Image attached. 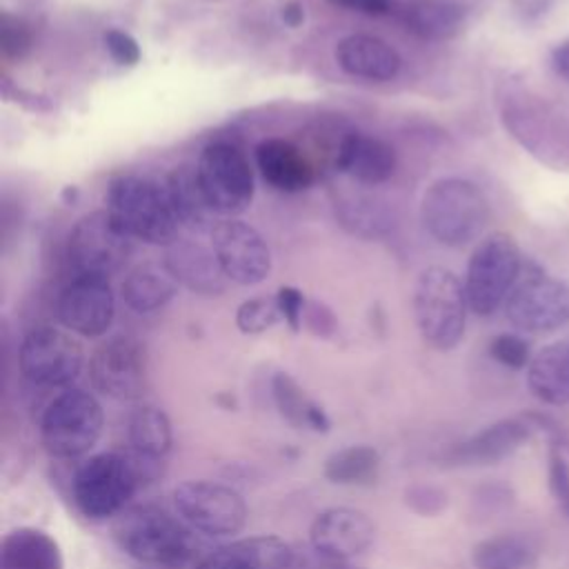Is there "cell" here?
I'll list each match as a JSON object with an SVG mask.
<instances>
[{
  "label": "cell",
  "mask_w": 569,
  "mask_h": 569,
  "mask_svg": "<svg viewBox=\"0 0 569 569\" xmlns=\"http://www.w3.org/2000/svg\"><path fill=\"white\" fill-rule=\"evenodd\" d=\"M111 533L124 556L151 569H193L202 558L184 522L156 505L127 507L113 518Z\"/></svg>",
  "instance_id": "cell-1"
},
{
  "label": "cell",
  "mask_w": 569,
  "mask_h": 569,
  "mask_svg": "<svg viewBox=\"0 0 569 569\" xmlns=\"http://www.w3.org/2000/svg\"><path fill=\"white\" fill-rule=\"evenodd\" d=\"M502 127L538 162L569 171V120L545 98L509 80L498 91Z\"/></svg>",
  "instance_id": "cell-2"
},
{
  "label": "cell",
  "mask_w": 569,
  "mask_h": 569,
  "mask_svg": "<svg viewBox=\"0 0 569 569\" xmlns=\"http://www.w3.org/2000/svg\"><path fill=\"white\" fill-rule=\"evenodd\" d=\"M420 220L440 244L465 247L485 231L489 202L480 187L467 178H438L422 193Z\"/></svg>",
  "instance_id": "cell-3"
},
{
  "label": "cell",
  "mask_w": 569,
  "mask_h": 569,
  "mask_svg": "<svg viewBox=\"0 0 569 569\" xmlns=\"http://www.w3.org/2000/svg\"><path fill=\"white\" fill-rule=\"evenodd\" d=\"M104 209L133 240L164 247L176 242L180 224L176 222L164 187L149 178L133 173L111 178L104 191Z\"/></svg>",
  "instance_id": "cell-4"
},
{
  "label": "cell",
  "mask_w": 569,
  "mask_h": 569,
  "mask_svg": "<svg viewBox=\"0 0 569 569\" xmlns=\"http://www.w3.org/2000/svg\"><path fill=\"white\" fill-rule=\"evenodd\" d=\"M467 293L460 278L440 264L420 271L413 287V316L427 345L438 351L453 349L467 327Z\"/></svg>",
  "instance_id": "cell-5"
},
{
  "label": "cell",
  "mask_w": 569,
  "mask_h": 569,
  "mask_svg": "<svg viewBox=\"0 0 569 569\" xmlns=\"http://www.w3.org/2000/svg\"><path fill=\"white\" fill-rule=\"evenodd\" d=\"M142 485L129 451H104L84 460L71 480L78 511L89 520L116 518Z\"/></svg>",
  "instance_id": "cell-6"
},
{
  "label": "cell",
  "mask_w": 569,
  "mask_h": 569,
  "mask_svg": "<svg viewBox=\"0 0 569 569\" xmlns=\"http://www.w3.org/2000/svg\"><path fill=\"white\" fill-rule=\"evenodd\" d=\"M102 427L104 413L100 402L82 389H67L44 409L40 440L51 458L73 460L93 449Z\"/></svg>",
  "instance_id": "cell-7"
},
{
  "label": "cell",
  "mask_w": 569,
  "mask_h": 569,
  "mask_svg": "<svg viewBox=\"0 0 569 569\" xmlns=\"http://www.w3.org/2000/svg\"><path fill=\"white\" fill-rule=\"evenodd\" d=\"M520 269L522 258L511 233L493 231L485 236L467 262L465 293L469 311L491 316L498 307H505Z\"/></svg>",
  "instance_id": "cell-8"
},
{
  "label": "cell",
  "mask_w": 569,
  "mask_h": 569,
  "mask_svg": "<svg viewBox=\"0 0 569 569\" xmlns=\"http://www.w3.org/2000/svg\"><path fill=\"white\" fill-rule=\"evenodd\" d=\"M507 320L525 333H551L569 322V284L525 260L505 300Z\"/></svg>",
  "instance_id": "cell-9"
},
{
  "label": "cell",
  "mask_w": 569,
  "mask_h": 569,
  "mask_svg": "<svg viewBox=\"0 0 569 569\" xmlns=\"http://www.w3.org/2000/svg\"><path fill=\"white\" fill-rule=\"evenodd\" d=\"M131 253L133 238L116 224L107 209L82 216L67 240V258L76 276L109 280L124 269Z\"/></svg>",
  "instance_id": "cell-10"
},
{
  "label": "cell",
  "mask_w": 569,
  "mask_h": 569,
  "mask_svg": "<svg viewBox=\"0 0 569 569\" xmlns=\"http://www.w3.org/2000/svg\"><path fill=\"white\" fill-rule=\"evenodd\" d=\"M198 180L213 213L236 218L251 207L253 171L244 151L231 142H211L202 149Z\"/></svg>",
  "instance_id": "cell-11"
},
{
  "label": "cell",
  "mask_w": 569,
  "mask_h": 569,
  "mask_svg": "<svg viewBox=\"0 0 569 569\" xmlns=\"http://www.w3.org/2000/svg\"><path fill=\"white\" fill-rule=\"evenodd\" d=\"M173 507L189 529L204 536H233L247 522L244 498L211 480L180 482L173 489Z\"/></svg>",
  "instance_id": "cell-12"
},
{
  "label": "cell",
  "mask_w": 569,
  "mask_h": 569,
  "mask_svg": "<svg viewBox=\"0 0 569 569\" xmlns=\"http://www.w3.org/2000/svg\"><path fill=\"white\" fill-rule=\"evenodd\" d=\"M82 365L84 351L80 342L71 333L49 325L31 329L18 351L20 373L40 387L71 385L82 371Z\"/></svg>",
  "instance_id": "cell-13"
},
{
  "label": "cell",
  "mask_w": 569,
  "mask_h": 569,
  "mask_svg": "<svg viewBox=\"0 0 569 569\" xmlns=\"http://www.w3.org/2000/svg\"><path fill=\"white\" fill-rule=\"evenodd\" d=\"M211 249L229 282L253 287L271 273V251L262 233L238 218H224L211 229Z\"/></svg>",
  "instance_id": "cell-14"
},
{
  "label": "cell",
  "mask_w": 569,
  "mask_h": 569,
  "mask_svg": "<svg viewBox=\"0 0 569 569\" xmlns=\"http://www.w3.org/2000/svg\"><path fill=\"white\" fill-rule=\"evenodd\" d=\"M89 378L96 391L113 400H133L147 385V351L131 336L104 340L89 360Z\"/></svg>",
  "instance_id": "cell-15"
},
{
  "label": "cell",
  "mask_w": 569,
  "mask_h": 569,
  "mask_svg": "<svg viewBox=\"0 0 569 569\" xmlns=\"http://www.w3.org/2000/svg\"><path fill=\"white\" fill-rule=\"evenodd\" d=\"M56 316L64 329L84 338L107 333L116 316V298L109 280L76 276L58 296Z\"/></svg>",
  "instance_id": "cell-16"
},
{
  "label": "cell",
  "mask_w": 569,
  "mask_h": 569,
  "mask_svg": "<svg viewBox=\"0 0 569 569\" xmlns=\"http://www.w3.org/2000/svg\"><path fill=\"white\" fill-rule=\"evenodd\" d=\"M376 527L369 516L351 507H331L316 516L309 529V545L313 551L333 558L349 560L371 547Z\"/></svg>",
  "instance_id": "cell-17"
},
{
  "label": "cell",
  "mask_w": 569,
  "mask_h": 569,
  "mask_svg": "<svg viewBox=\"0 0 569 569\" xmlns=\"http://www.w3.org/2000/svg\"><path fill=\"white\" fill-rule=\"evenodd\" d=\"M533 431L525 422L522 416L498 420L473 436L456 442L447 451L449 465L458 467H487L502 462L505 458L513 456L531 436Z\"/></svg>",
  "instance_id": "cell-18"
},
{
  "label": "cell",
  "mask_w": 569,
  "mask_h": 569,
  "mask_svg": "<svg viewBox=\"0 0 569 569\" xmlns=\"http://www.w3.org/2000/svg\"><path fill=\"white\" fill-rule=\"evenodd\" d=\"M333 164L340 173L360 184H382L396 171V151L376 136L349 131L336 147Z\"/></svg>",
  "instance_id": "cell-19"
},
{
  "label": "cell",
  "mask_w": 569,
  "mask_h": 569,
  "mask_svg": "<svg viewBox=\"0 0 569 569\" xmlns=\"http://www.w3.org/2000/svg\"><path fill=\"white\" fill-rule=\"evenodd\" d=\"M296 549L278 536H249L200 558L193 569H287Z\"/></svg>",
  "instance_id": "cell-20"
},
{
  "label": "cell",
  "mask_w": 569,
  "mask_h": 569,
  "mask_svg": "<svg viewBox=\"0 0 569 569\" xmlns=\"http://www.w3.org/2000/svg\"><path fill=\"white\" fill-rule=\"evenodd\" d=\"M162 264L178 284L198 296H220L229 282L213 249H207L196 240L171 242L164 251Z\"/></svg>",
  "instance_id": "cell-21"
},
{
  "label": "cell",
  "mask_w": 569,
  "mask_h": 569,
  "mask_svg": "<svg viewBox=\"0 0 569 569\" xmlns=\"http://www.w3.org/2000/svg\"><path fill=\"white\" fill-rule=\"evenodd\" d=\"M333 58L338 67L353 78L387 82L402 69L400 53L378 36L351 33L338 40Z\"/></svg>",
  "instance_id": "cell-22"
},
{
  "label": "cell",
  "mask_w": 569,
  "mask_h": 569,
  "mask_svg": "<svg viewBox=\"0 0 569 569\" xmlns=\"http://www.w3.org/2000/svg\"><path fill=\"white\" fill-rule=\"evenodd\" d=\"M256 164L264 182L284 193H298L313 184L316 171L300 147L284 138H267L256 147Z\"/></svg>",
  "instance_id": "cell-23"
},
{
  "label": "cell",
  "mask_w": 569,
  "mask_h": 569,
  "mask_svg": "<svg viewBox=\"0 0 569 569\" xmlns=\"http://www.w3.org/2000/svg\"><path fill=\"white\" fill-rule=\"evenodd\" d=\"M164 193L176 216V222L180 227L196 233H202V231L211 233V229L216 227L213 209L202 191L196 167L180 164L171 169L164 180Z\"/></svg>",
  "instance_id": "cell-24"
},
{
  "label": "cell",
  "mask_w": 569,
  "mask_h": 569,
  "mask_svg": "<svg viewBox=\"0 0 569 569\" xmlns=\"http://www.w3.org/2000/svg\"><path fill=\"white\" fill-rule=\"evenodd\" d=\"M0 569H64V558L47 531L18 527L2 538Z\"/></svg>",
  "instance_id": "cell-25"
},
{
  "label": "cell",
  "mask_w": 569,
  "mask_h": 569,
  "mask_svg": "<svg viewBox=\"0 0 569 569\" xmlns=\"http://www.w3.org/2000/svg\"><path fill=\"white\" fill-rule=\"evenodd\" d=\"M402 22L420 40L445 42L465 29L467 11L456 0H411L402 9Z\"/></svg>",
  "instance_id": "cell-26"
},
{
  "label": "cell",
  "mask_w": 569,
  "mask_h": 569,
  "mask_svg": "<svg viewBox=\"0 0 569 569\" xmlns=\"http://www.w3.org/2000/svg\"><path fill=\"white\" fill-rule=\"evenodd\" d=\"M529 391L545 405L569 402V342H551L531 356L527 367Z\"/></svg>",
  "instance_id": "cell-27"
},
{
  "label": "cell",
  "mask_w": 569,
  "mask_h": 569,
  "mask_svg": "<svg viewBox=\"0 0 569 569\" xmlns=\"http://www.w3.org/2000/svg\"><path fill=\"white\" fill-rule=\"evenodd\" d=\"M178 282L164 264L142 262L122 280V300L136 313H151L171 302Z\"/></svg>",
  "instance_id": "cell-28"
},
{
  "label": "cell",
  "mask_w": 569,
  "mask_h": 569,
  "mask_svg": "<svg viewBox=\"0 0 569 569\" xmlns=\"http://www.w3.org/2000/svg\"><path fill=\"white\" fill-rule=\"evenodd\" d=\"M476 569H538L540 545L527 533H500L473 545Z\"/></svg>",
  "instance_id": "cell-29"
},
{
  "label": "cell",
  "mask_w": 569,
  "mask_h": 569,
  "mask_svg": "<svg viewBox=\"0 0 569 569\" xmlns=\"http://www.w3.org/2000/svg\"><path fill=\"white\" fill-rule=\"evenodd\" d=\"M271 396L280 416L296 429H311L318 433L329 431L331 420L327 411L313 402L287 371H278L271 378Z\"/></svg>",
  "instance_id": "cell-30"
},
{
  "label": "cell",
  "mask_w": 569,
  "mask_h": 569,
  "mask_svg": "<svg viewBox=\"0 0 569 569\" xmlns=\"http://www.w3.org/2000/svg\"><path fill=\"white\" fill-rule=\"evenodd\" d=\"M129 445L142 456L162 460L173 445L169 416L153 405L138 407L129 418Z\"/></svg>",
  "instance_id": "cell-31"
},
{
  "label": "cell",
  "mask_w": 569,
  "mask_h": 569,
  "mask_svg": "<svg viewBox=\"0 0 569 569\" xmlns=\"http://www.w3.org/2000/svg\"><path fill=\"white\" fill-rule=\"evenodd\" d=\"M380 471V453L369 445H349L325 460V478L333 485H371Z\"/></svg>",
  "instance_id": "cell-32"
},
{
  "label": "cell",
  "mask_w": 569,
  "mask_h": 569,
  "mask_svg": "<svg viewBox=\"0 0 569 569\" xmlns=\"http://www.w3.org/2000/svg\"><path fill=\"white\" fill-rule=\"evenodd\" d=\"M338 218L347 231L360 238H380L393 227L389 211L369 198H347L338 202Z\"/></svg>",
  "instance_id": "cell-33"
},
{
  "label": "cell",
  "mask_w": 569,
  "mask_h": 569,
  "mask_svg": "<svg viewBox=\"0 0 569 569\" xmlns=\"http://www.w3.org/2000/svg\"><path fill=\"white\" fill-rule=\"evenodd\" d=\"M282 320L280 307L276 296H258V298H249L244 300L238 311H236V325L242 333L256 336V333H264L271 327H276Z\"/></svg>",
  "instance_id": "cell-34"
},
{
  "label": "cell",
  "mask_w": 569,
  "mask_h": 569,
  "mask_svg": "<svg viewBox=\"0 0 569 569\" xmlns=\"http://www.w3.org/2000/svg\"><path fill=\"white\" fill-rule=\"evenodd\" d=\"M33 47V31L31 27L11 13H2L0 22V49L7 60H20L24 58Z\"/></svg>",
  "instance_id": "cell-35"
},
{
  "label": "cell",
  "mask_w": 569,
  "mask_h": 569,
  "mask_svg": "<svg viewBox=\"0 0 569 569\" xmlns=\"http://www.w3.org/2000/svg\"><path fill=\"white\" fill-rule=\"evenodd\" d=\"M489 356L507 369L520 371L531 362L529 342L518 333H500L489 342Z\"/></svg>",
  "instance_id": "cell-36"
},
{
  "label": "cell",
  "mask_w": 569,
  "mask_h": 569,
  "mask_svg": "<svg viewBox=\"0 0 569 569\" xmlns=\"http://www.w3.org/2000/svg\"><path fill=\"white\" fill-rule=\"evenodd\" d=\"M102 42H104V49L111 56V60L120 67H136L142 58L138 40L122 29H116V27L107 29L102 33Z\"/></svg>",
  "instance_id": "cell-37"
},
{
  "label": "cell",
  "mask_w": 569,
  "mask_h": 569,
  "mask_svg": "<svg viewBox=\"0 0 569 569\" xmlns=\"http://www.w3.org/2000/svg\"><path fill=\"white\" fill-rule=\"evenodd\" d=\"M405 502L420 516H438L447 507V493L433 485H413L405 491Z\"/></svg>",
  "instance_id": "cell-38"
},
{
  "label": "cell",
  "mask_w": 569,
  "mask_h": 569,
  "mask_svg": "<svg viewBox=\"0 0 569 569\" xmlns=\"http://www.w3.org/2000/svg\"><path fill=\"white\" fill-rule=\"evenodd\" d=\"M522 418L531 431H538L547 438L549 447L569 456V431L556 418L540 413V411H527V413H522Z\"/></svg>",
  "instance_id": "cell-39"
},
{
  "label": "cell",
  "mask_w": 569,
  "mask_h": 569,
  "mask_svg": "<svg viewBox=\"0 0 569 569\" xmlns=\"http://www.w3.org/2000/svg\"><path fill=\"white\" fill-rule=\"evenodd\" d=\"M549 491L562 505L569 500V456L549 447V465H547Z\"/></svg>",
  "instance_id": "cell-40"
},
{
  "label": "cell",
  "mask_w": 569,
  "mask_h": 569,
  "mask_svg": "<svg viewBox=\"0 0 569 569\" xmlns=\"http://www.w3.org/2000/svg\"><path fill=\"white\" fill-rule=\"evenodd\" d=\"M282 320L287 322V327L291 331H300L302 329V316H305V307H307V298L302 296L300 289L282 284L276 293Z\"/></svg>",
  "instance_id": "cell-41"
},
{
  "label": "cell",
  "mask_w": 569,
  "mask_h": 569,
  "mask_svg": "<svg viewBox=\"0 0 569 569\" xmlns=\"http://www.w3.org/2000/svg\"><path fill=\"white\" fill-rule=\"evenodd\" d=\"M302 325L318 338H331L338 331V320L333 311L318 300H307Z\"/></svg>",
  "instance_id": "cell-42"
},
{
  "label": "cell",
  "mask_w": 569,
  "mask_h": 569,
  "mask_svg": "<svg viewBox=\"0 0 569 569\" xmlns=\"http://www.w3.org/2000/svg\"><path fill=\"white\" fill-rule=\"evenodd\" d=\"M556 2L558 0H511V7L522 22H538Z\"/></svg>",
  "instance_id": "cell-43"
},
{
  "label": "cell",
  "mask_w": 569,
  "mask_h": 569,
  "mask_svg": "<svg viewBox=\"0 0 569 569\" xmlns=\"http://www.w3.org/2000/svg\"><path fill=\"white\" fill-rule=\"evenodd\" d=\"M327 2L347 11L365 13V16H387L391 11L389 0H327Z\"/></svg>",
  "instance_id": "cell-44"
},
{
  "label": "cell",
  "mask_w": 569,
  "mask_h": 569,
  "mask_svg": "<svg viewBox=\"0 0 569 569\" xmlns=\"http://www.w3.org/2000/svg\"><path fill=\"white\" fill-rule=\"evenodd\" d=\"M549 64L553 69V73L562 80L569 82V38H565L562 42H558L553 49H551V56H549Z\"/></svg>",
  "instance_id": "cell-45"
},
{
  "label": "cell",
  "mask_w": 569,
  "mask_h": 569,
  "mask_svg": "<svg viewBox=\"0 0 569 569\" xmlns=\"http://www.w3.org/2000/svg\"><path fill=\"white\" fill-rule=\"evenodd\" d=\"M280 18L289 29H298L305 22V4L300 0H289L280 9Z\"/></svg>",
  "instance_id": "cell-46"
},
{
  "label": "cell",
  "mask_w": 569,
  "mask_h": 569,
  "mask_svg": "<svg viewBox=\"0 0 569 569\" xmlns=\"http://www.w3.org/2000/svg\"><path fill=\"white\" fill-rule=\"evenodd\" d=\"M62 198L69 202V204H73L76 202V198H78V187H64V191H62Z\"/></svg>",
  "instance_id": "cell-47"
},
{
  "label": "cell",
  "mask_w": 569,
  "mask_h": 569,
  "mask_svg": "<svg viewBox=\"0 0 569 569\" xmlns=\"http://www.w3.org/2000/svg\"><path fill=\"white\" fill-rule=\"evenodd\" d=\"M562 509H565V513L569 516V500H567V502H562Z\"/></svg>",
  "instance_id": "cell-48"
}]
</instances>
